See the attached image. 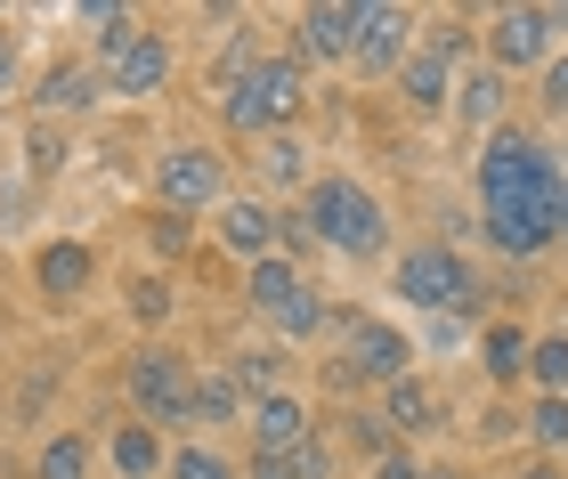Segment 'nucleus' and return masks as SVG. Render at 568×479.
Returning <instances> with one entry per match:
<instances>
[{
    "label": "nucleus",
    "instance_id": "1",
    "mask_svg": "<svg viewBox=\"0 0 568 479\" xmlns=\"http://www.w3.org/2000/svg\"><path fill=\"white\" fill-rule=\"evenodd\" d=\"M308 106V73H301V49H261L236 82L220 90V122L236 139H284Z\"/></svg>",
    "mask_w": 568,
    "mask_h": 479
},
{
    "label": "nucleus",
    "instance_id": "2",
    "mask_svg": "<svg viewBox=\"0 0 568 479\" xmlns=\"http://www.w3.org/2000/svg\"><path fill=\"white\" fill-rule=\"evenodd\" d=\"M301 220H308V236H317L325 252H342V261H374V252L390 244V212H382V195L366 180H349V171L308 180Z\"/></svg>",
    "mask_w": 568,
    "mask_h": 479
},
{
    "label": "nucleus",
    "instance_id": "3",
    "mask_svg": "<svg viewBox=\"0 0 568 479\" xmlns=\"http://www.w3.org/2000/svg\"><path fill=\"white\" fill-rule=\"evenodd\" d=\"M98 24V82H106V98H163L171 90V33H154V24H139L131 9H82Z\"/></svg>",
    "mask_w": 568,
    "mask_h": 479
},
{
    "label": "nucleus",
    "instance_id": "4",
    "mask_svg": "<svg viewBox=\"0 0 568 479\" xmlns=\"http://www.w3.org/2000/svg\"><path fill=\"white\" fill-rule=\"evenodd\" d=\"M560 220H568V180H560V163H552V155L536 163L520 187L487 195V236H496L511 261H536L545 244H560Z\"/></svg>",
    "mask_w": 568,
    "mask_h": 479
},
{
    "label": "nucleus",
    "instance_id": "5",
    "mask_svg": "<svg viewBox=\"0 0 568 479\" xmlns=\"http://www.w3.org/2000/svg\"><path fill=\"white\" fill-rule=\"evenodd\" d=\"M122 390H131L139 422H154V431H163V422H195V366L163 342H139L131 358H122Z\"/></svg>",
    "mask_w": 568,
    "mask_h": 479
},
{
    "label": "nucleus",
    "instance_id": "6",
    "mask_svg": "<svg viewBox=\"0 0 568 479\" xmlns=\"http://www.w3.org/2000/svg\"><path fill=\"white\" fill-rule=\"evenodd\" d=\"M325 334H342V366H349V383H406L415 374V342L398 334V325H382V317H357V309H333Z\"/></svg>",
    "mask_w": 568,
    "mask_h": 479
},
{
    "label": "nucleus",
    "instance_id": "7",
    "mask_svg": "<svg viewBox=\"0 0 568 479\" xmlns=\"http://www.w3.org/2000/svg\"><path fill=\"white\" fill-rule=\"evenodd\" d=\"M154 204L179 212V220H195V212H220L227 204V155L220 146H171L163 163H154Z\"/></svg>",
    "mask_w": 568,
    "mask_h": 479
},
{
    "label": "nucleus",
    "instance_id": "8",
    "mask_svg": "<svg viewBox=\"0 0 568 479\" xmlns=\"http://www.w3.org/2000/svg\"><path fill=\"white\" fill-rule=\"evenodd\" d=\"M471 293H479V276H471V261H463L455 244L398 252V300L406 309H471Z\"/></svg>",
    "mask_w": 568,
    "mask_h": 479
},
{
    "label": "nucleus",
    "instance_id": "9",
    "mask_svg": "<svg viewBox=\"0 0 568 479\" xmlns=\"http://www.w3.org/2000/svg\"><path fill=\"white\" fill-rule=\"evenodd\" d=\"M463 49H471V33H463V24H438L415 58L398 65V98H406L415 114H447V106H455V65H463Z\"/></svg>",
    "mask_w": 568,
    "mask_h": 479
},
{
    "label": "nucleus",
    "instance_id": "10",
    "mask_svg": "<svg viewBox=\"0 0 568 479\" xmlns=\"http://www.w3.org/2000/svg\"><path fill=\"white\" fill-rule=\"evenodd\" d=\"M406 58H415V17H406V9H357V49H349V65L366 73V82H398Z\"/></svg>",
    "mask_w": 568,
    "mask_h": 479
},
{
    "label": "nucleus",
    "instance_id": "11",
    "mask_svg": "<svg viewBox=\"0 0 568 479\" xmlns=\"http://www.w3.org/2000/svg\"><path fill=\"white\" fill-rule=\"evenodd\" d=\"M552 9H504L487 24V65L496 73H528V65H552Z\"/></svg>",
    "mask_w": 568,
    "mask_h": 479
},
{
    "label": "nucleus",
    "instance_id": "12",
    "mask_svg": "<svg viewBox=\"0 0 568 479\" xmlns=\"http://www.w3.org/2000/svg\"><path fill=\"white\" fill-rule=\"evenodd\" d=\"M33 285H41L49 309H73V300L98 285V244H82V236L41 244V252H33Z\"/></svg>",
    "mask_w": 568,
    "mask_h": 479
},
{
    "label": "nucleus",
    "instance_id": "13",
    "mask_svg": "<svg viewBox=\"0 0 568 479\" xmlns=\"http://www.w3.org/2000/svg\"><path fill=\"white\" fill-rule=\"evenodd\" d=\"M212 236H220V244H227V252H236V261L252 268V261H268V252H276V236H284V212L268 204V195H227Z\"/></svg>",
    "mask_w": 568,
    "mask_h": 479
},
{
    "label": "nucleus",
    "instance_id": "14",
    "mask_svg": "<svg viewBox=\"0 0 568 479\" xmlns=\"http://www.w3.org/2000/svg\"><path fill=\"white\" fill-rule=\"evenodd\" d=\"M536 163H545V139H536L528 122L487 131V146H479V204H487V195H504V187H520Z\"/></svg>",
    "mask_w": 568,
    "mask_h": 479
},
{
    "label": "nucleus",
    "instance_id": "15",
    "mask_svg": "<svg viewBox=\"0 0 568 479\" xmlns=\"http://www.w3.org/2000/svg\"><path fill=\"white\" fill-rule=\"evenodd\" d=\"M244 431H252V456H293L317 422H308V407H301L293 390H276V398H261V407L244 415Z\"/></svg>",
    "mask_w": 568,
    "mask_h": 479
},
{
    "label": "nucleus",
    "instance_id": "16",
    "mask_svg": "<svg viewBox=\"0 0 568 479\" xmlns=\"http://www.w3.org/2000/svg\"><path fill=\"white\" fill-rule=\"evenodd\" d=\"M349 49H357V0H317V9H301V58L342 65Z\"/></svg>",
    "mask_w": 568,
    "mask_h": 479
},
{
    "label": "nucleus",
    "instance_id": "17",
    "mask_svg": "<svg viewBox=\"0 0 568 479\" xmlns=\"http://www.w3.org/2000/svg\"><path fill=\"white\" fill-rule=\"evenodd\" d=\"M98 98H106L98 65H49L41 90H33V106H41V122H65V114H90Z\"/></svg>",
    "mask_w": 568,
    "mask_h": 479
},
{
    "label": "nucleus",
    "instance_id": "18",
    "mask_svg": "<svg viewBox=\"0 0 568 479\" xmlns=\"http://www.w3.org/2000/svg\"><path fill=\"white\" fill-rule=\"evenodd\" d=\"M301 293H308V276H301V261H284V252H268V261L244 268V300H252L261 317H284Z\"/></svg>",
    "mask_w": 568,
    "mask_h": 479
},
{
    "label": "nucleus",
    "instance_id": "19",
    "mask_svg": "<svg viewBox=\"0 0 568 479\" xmlns=\"http://www.w3.org/2000/svg\"><path fill=\"white\" fill-rule=\"evenodd\" d=\"M106 456H114V471L122 479H163L171 471V447H163V431H154V422H114V447H106Z\"/></svg>",
    "mask_w": 568,
    "mask_h": 479
},
{
    "label": "nucleus",
    "instance_id": "20",
    "mask_svg": "<svg viewBox=\"0 0 568 479\" xmlns=\"http://www.w3.org/2000/svg\"><path fill=\"white\" fill-rule=\"evenodd\" d=\"M504 90H511V73H496V65L463 73V82H455V114H463V131H504Z\"/></svg>",
    "mask_w": 568,
    "mask_h": 479
},
{
    "label": "nucleus",
    "instance_id": "21",
    "mask_svg": "<svg viewBox=\"0 0 568 479\" xmlns=\"http://www.w3.org/2000/svg\"><path fill=\"white\" fill-rule=\"evenodd\" d=\"M382 422H398V431H438V422H447V398H438L423 374H406V383L382 390Z\"/></svg>",
    "mask_w": 568,
    "mask_h": 479
},
{
    "label": "nucleus",
    "instance_id": "22",
    "mask_svg": "<svg viewBox=\"0 0 568 479\" xmlns=\"http://www.w3.org/2000/svg\"><path fill=\"white\" fill-rule=\"evenodd\" d=\"M252 415V390L236 383V366H203L195 374V422H244Z\"/></svg>",
    "mask_w": 568,
    "mask_h": 479
},
{
    "label": "nucleus",
    "instance_id": "23",
    "mask_svg": "<svg viewBox=\"0 0 568 479\" xmlns=\"http://www.w3.org/2000/svg\"><path fill=\"white\" fill-rule=\"evenodd\" d=\"M252 479H333V439L308 431L293 456H252Z\"/></svg>",
    "mask_w": 568,
    "mask_h": 479
},
{
    "label": "nucleus",
    "instance_id": "24",
    "mask_svg": "<svg viewBox=\"0 0 568 479\" xmlns=\"http://www.w3.org/2000/svg\"><path fill=\"white\" fill-rule=\"evenodd\" d=\"M261 187L268 195H308V155H301V139L284 131V139H261Z\"/></svg>",
    "mask_w": 568,
    "mask_h": 479
},
{
    "label": "nucleus",
    "instance_id": "25",
    "mask_svg": "<svg viewBox=\"0 0 568 479\" xmlns=\"http://www.w3.org/2000/svg\"><path fill=\"white\" fill-rule=\"evenodd\" d=\"M479 358H487V374H496V383H520L528 358H536V342L520 334V325H487V334H479Z\"/></svg>",
    "mask_w": 568,
    "mask_h": 479
},
{
    "label": "nucleus",
    "instance_id": "26",
    "mask_svg": "<svg viewBox=\"0 0 568 479\" xmlns=\"http://www.w3.org/2000/svg\"><path fill=\"white\" fill-rule=\"evenodd\" d=\"M90 439L82 431H49L41 439V456H33V479H90Z\"/></svg>",
    "mask_w": 568,
    "mask_h": 479
},
{
    "label": "nucleus",
    "instance_id": "27",
    "mask_svg": "<svg viewBox=\"0 0 568 479\" xmlns=\"http://www.w3.org/2000/svg\"><path fill=\"white\" fill-rule=\"evenodd\" d=\"M325 325H333V309H325V293L308 285V293H301V300H293L284 317H268V334H276V342H317Z\"/></svg>",
    "mask_w": 568,
    "mask_h": 479
},
{
    "label": "nucleus",
    "instance_id": "28",
    "mask_svg": "<svg viewBox=\"0 0 568 479\" xmlns=\"http://www.w3.org/2000/svg\"><path fill=\"white\" fill-rule=\"evenodd\" d=\"M24 171H33V180H58L65 171V122H33V131H24Z\"/></svg>",
    "mask_w": 568,
    "mask_h": 479
},
{
    "label": "nucleus",
    "instance_id": "29",
    "mask_svg": "<svg viewBox=\"0 0 568 479\" xmlns=\"http://www.w3.org/2000/svg\"><path fill=\"white\" fill-rule=\"evenodd\" d=\"M163 479H244V471L227 463L220 447H203V439H195V447H171V471H163Z\"/></svg>",
    "mask_w": 568,
    "mask_h": 479
},
{
    "label": "nucleus",
    "instance_id": "30",
    "mask_svg": "<svg viewBox=\"0 0 568 479\" xmlns=\"http://www.w3.org/2000/svg\"><path fill=\"white\" fill-rule=\"evenodd\" d=\"M528 374H536V390H552V398H568V334H545V342H536V358H528Z\"/></svg>",
    "mask_w": 568,
    "mask_h": 479
},
{
    "label": "nucleus",
    "instance_id": "31",
    "mask_svg": "<svg viewBox=\"0 0 568 479\" xmlns=\"http://www.w3.org/2000/svg\"><path fill=\"white\" fill-rule=\"evenodd\" d=\"M276 374H284L276 349H236V383L252 390V407H261V398H276Z\"/></svg>",
    "mask_w": 568,
    "mask_h": 479
},
{
    "label": "nucleus",
    "instance_id": "32",
    "mask_svg": "<svg viewBox=\"0 0 568 479\" xmlns=\"http://www.w3.org/2000/svg\"><path fill=\"white\" fill-rule=\"evenodd\" d=\"M528 431H536V447H568V398L536 390L528 398Z\"/></svg>",
    "mask_w": 568,
    "mask_h": 479
},
{
    "label": "nucleus",
    "instance_id": "33",
    "mask_svg": "<svg viewBox=\"0 0 568 479\" xmlns=\"http://www.w3.org/2000/svg\"><path fill=\"white\" fill-rule=\"evenodd\" d=\"M131 317L139 325H163L171 317V285H163V276H131Z\"/></svg>",
    "mask_w": 568,
    "mask_h": 479
},
{
    "label": "nucleus",
    "instance_id": "34",
    "mask_svg": "<svg viewBox=\"0 0 568 479\" xmlns=\"http://www.w3.org/2000/svg\"><path fill=\"white\" fill-rule=\"evenodd\" d=\"M17 73H24V49H17V33L0 24V106L17 98Z\"/></svg>",
    "mask_w": 568,
    "mask_h": 479
},
{
    "label": "nucleus",
    "instance_id": "35",
    "mask_svg": "<svg viewBox=\"0 0 568 479\" xmlns=\"http://www.w3.org/2000/svg\"><path fill=\"white\" fill-rule=\"evenodd\" d=\"M146 228H154V252H179V244H187V220H179V212H163V204H154V220H146Z\"/></svg>",
    "mask_w": 568,
    "mask_h": 479
},
{
    "label": "nucleus",
    "instance_id": "36",
    "mask_svg": "<svg viewBox=\"0 0 568 479\" xmlns=\"http://www.w3.org/2000/svg\"><path fill=\"white\" fill-rule=\"evenodd\" d=\"M536 90H545V106H552V114H568V58H552V65H545V82H536Z\"/></svg>",
    "mask_w": 568,
    "mask_h": 479
},
{
    "label": "nucleus",
    "instance_id": "37",
    "mask_svg": "<svg viewBox=\"0 0 568 479\" xmlns=\"http://www.w3.org/2000/svg\"><path fill=\"white\" fill-rule=\"evenodd\" d=\"M374 479H423V463H415V456H406V447H390V456H382V463H374Z\"/></svg>",
    "mask_w": 568,
    "mask_h": 479
},
{
    "label": "nucleus",
    "instance_id": "38",
    "mask_svg": "<svg viewBox=\"0 0 568 479\" xmlns=\"http://www.w3.org/2000/svg\"><path fill=\"white\" fill-rule=\"evenodd\" d=\"M511 479H560V471L552 463H528V471H511Z\"/></svg>",
    "mask_w": 568,
    "mask_h": 479
},
{
    "label": "nucleus",
    "instance_id": "39",
    "mask_svg": "<svg viewBox=\"0 0 568 479\" xmlns=\"http://www.w3.org/2000/svg\"><path fill=\"white\" fill-rule=\"evenodd\" d=\"M423 479H463V471H447V463H438V471H423Z\"/></svg>",
    "mask_w": 568,
    "mask_h": 479
},
{
    "label": "nucleus",
    "instance_id": "40",
    "mask_svg": "<svg viewBox=\"0 0 568 479\" xmlns=\"http://www.w3.org/2000/svg\"><path fill=\"white\" fill-rule=\"evenodd\" d=\"M560 244H568V220H560Z\"/></svg>",
    "mask_w": 568,
    "mask_h": 479
}]
</instances>
